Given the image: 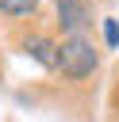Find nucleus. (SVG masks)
<instances>
[{
	"label": "nucleus",
	"instance_id": "39448f33",
	"mask_svg": "<svg viewBox=\"0 0 119 122\" xmlns=\"http://www.w3.org/2000/svg\"><path fill=\"white\" fill-rule=\"evenodd\" d=\"M104 38H107V46H115V42H119V27H115V19H107V23H104Z\"/></svg>",
	"mask_w": 119,
	"mask_h": 122
},
{
	"label": "nucleus",
	"instance_id": "f03ea898",
	"mask_svg": "<svg viewBox=\"0 0 119 122\" xmlns=\"http://www.w3.org/2000/svg\"><path fill=\"white\" fill-rule=\"evenodd\" d=\"M88 19H92V11L84 0H58V23H61V30H69V38L81 34V27Z\"/></svg>",
	"mask_w": 119,
	"mask_h": 122
},
{
	"label": "nucleus",
	"instance_id": "7ed1b4c3",
	"mask_svg": "<svg viewBox=\"0 0 119 122\" xmlns=\"http://www.w3.org/2000/svg\"><path fill=\"white\" fill-rule=\"evenodd\" d=\"M23 50L38 61V65H46V69H54V61H58V46L50 42V38H42V34H35V38H27L23 42Z\"/></svg>",
	"mask_w": 119,
	"mask_h": 122
},
{
	"label": "nucleus",
	"instance_id": "f257e3e1",
	"mask_svg": "<svg viewBox=\"0 0 119 122\" xmlns=\"http://www.w3.org/2000/svg\"><path fill=\"white\" fill-rule=\"evenodd\" d=\"M96 65H100V57H96V46H92L88 38L73 34V38H65V42L58 46V61H54V69H61V76H69V80H84Z\"/></svg>",
	"mask_w": 119,
	"mask_h": 122
},
{
	"label": "nucleus",
	"instance_id": "20e7f679",
	"mask_svg": "<svg viewBox=\"0 0 119 122\" xmlns=\"http://www.w3.org/2000/svg\"><path fill=\"white\" fill-rule=\"evenodd\" d=\"M35 8H38V0H0L4 15H31Z\"/></svg>",
	"mask_w": 119,
	"mask_h": 122
}]
</instances>
